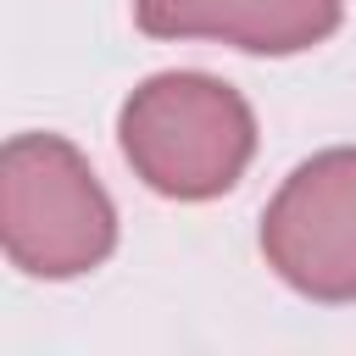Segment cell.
Instances as JSON below:
<instances>
[{"instance_id": "7a4b0ae2", "label": "cell", "mask_w": 356, "mask_h": 356, "mask_svg": "<svg viewBox=\"0 0 356 356\" xmlns=\"http://www.w3.org/2000/svg\"><path fill=\"white\" fill-rule=\"evenodd\" d=\"M0 239L33 278H78L117 245L111 195L61 134H17L0 156Z\"/></svg>"}, {"instance_id": "6da1fadb", "label": "cell", "mask_w": 356, "mask_h": 356, "mask_svg": "<svg viewBox=\"0 0 356 356\" xmlns=\"http://www.w3.org/2000/svg\"><path fill=\"white\" fill-rule=\"evenodd\" d=\"M128 167L167 200H211L239 184L256 156L245 95L211 72H156L117 117Z\"/></svg>"}, {"instance_id": "3957f363", "label": "cell", "mask_w": 356, "mask_h": 356, "mask_svg": "<svg viewBox=\"0 0 356 356\" xmlns=\"http://www.w3.org/2000/svg\"><path fill=\"white\" fill-rule=\"evenodd\" d=\"M267 267L306 300H356V145L300 161L261 211Z\"/></svg>"}, {"instance_id": "277c9868", "label": "cell", "mask_w": 356, "mask_h": 356, "mask_svg": "<svg viewBox=\"0 0 356 356\" xmlns=\"http://www.w3.org/2000/svg\"><path fill=\"white\" fill-rule=\"evenodd\" d=\"M150 39H222L256 56H295L323 44L345 0H134Z\"/></svg>"}]
</instances>
